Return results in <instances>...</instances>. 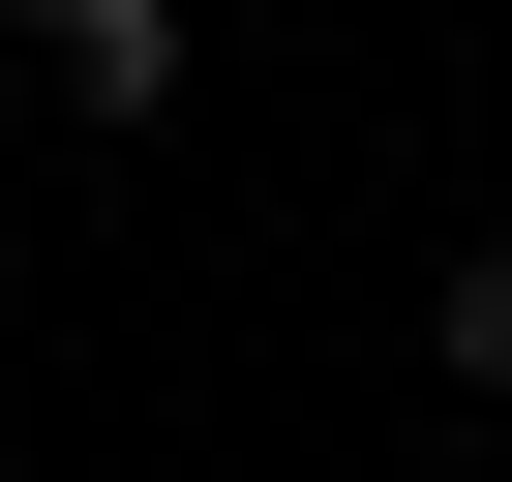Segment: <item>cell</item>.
<instances>
[{
    "instance_id": "obj_1",
    "label": "cell",
    "mask_w": 512,
    "mask_h": 482,
    "mask_svg": "<svg viewBox=\"0 0 512 482\" xmlns=\"http://www.w3.org/2000/svg\"><path fill=\"white\" fill-rule=\"evenodd\" d=\"M0 31H31V91H61V121H181L211 0H0Z\"/></svg>"
},
{
    "instance_id": "obj_2",
    "label": "cell",
    "mask_w": 512,
    "mask_h": 482,
    "mask_svg": "<svg viewBox=\"0 0 512 482\" xmlns=\"http://www.w3.org/2000/svg\"><path fill=\"white\" fill-rule=\"evenodd\" d=\"M422 362H452V392H512V241H422Z\"/></svg>"
}]
</instances>
